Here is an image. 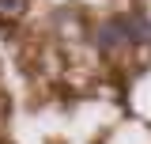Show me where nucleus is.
<instances>
[{"label": "nucleus", "instance_id": "f257e3e1", "mask_svg": "<svg viewBox=\"0 0 151 144\" xmlns=\"http://www.w3.org/2000/svg\"><path fill=\"white\" fill-rule=\"evenodd\" d=\"M129 42V31H125V15L110 19V23H102L98 31H94V46L102 49V53H113L117 46H125Z\"/></svg>", "mask_w": 151, "mask_h": 144}, {"label": "nucleus", "instance_id": "f03ea898", "mask_svg": "<svg viewBox=\"0 0 151 144\" xmlns=\"http://www.w3.org/2000/svg\"><path fill=\"white\" fill-rule=\"evenodd\" d=\"M125 31H129L132 46H147L151 42V19L144 15V12H129V15H125Z\"/></svg>", "mask_w": 151, "mask_h": 144}, {"label": "nucleus", "instance_id": "7ed1b4c3", "mask_svg": "<svg viewBox=\"0 0 151 144\" xmlns=\"http://www.w3.org/2000/svg\"><path fill=\"white\" fill-rule=\"evenodd\" d=\"M19 12H23V0H0V15H8V19H15Z\"/></svg>", "mask_w": 151, "mask_h": 144}]
</instances>
